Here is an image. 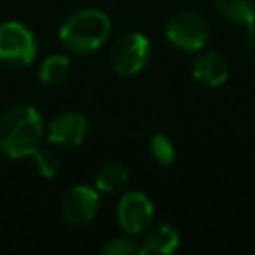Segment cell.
<instances>
[{"instance_id":"17","label":"cell","mask_w":255,"mask_h":255,"mask_svg":"<svg viewBox=\"0 0 255 255\" xmlns=\"http://www.w3.org/2000/svg\"><path fill=\"white\" fill-rule=\"evenodd\" d=\"M243 44L249 50H255V24L243 26Z\"/></svg>"},{"instance_id":"6","label":"cell","mask_w":255,"mask_h":255,"mask_svg":"<svg viewBox=\"0 0 255 255\" xmlns=\"http://www.w3.org/2000/svg\"><path fill=\"white\" fill-rule=\"evenodd\" d=\"M153 219V203L143 191H126L118 201V223L124 233L139 235Z\"/></svg>"},{"instance_id":"7","label":"cell","mask_w":255,"mask_h":255,"mask_svg":"<svg viewBox=\"0 0 255 255\" xmlns=\"http://www.w3.org/2000/svg\"><path fill=\"white\" fill-rule=\"evenodd\" d=\"M60 209L64 219L72 225L90 223L100 209V191L92 185H74L64 193Z\"/></svg>"},{"instance_id":"2","label":"cell","mask_w":255,"mask_h":255,"mask_svg":"<svg viewBox=\"0 0 255 255\" xmlns=\"http://www.w3.org/2000/svg\"><path fill=\"white\" fill-rule=\"evenodd\" d=\"M112 22L98 8H80L72 12L60 26V42L78 56L98 52L110 38Z\"/></svg>"},{"instance_id":"14","label":"cell","mask_w":255,"mask_h":255,"mask_svg":"<svg viewBox=\"0 0 255 255\" xmlns=\"http://www.w3.org/2000/svg\"><path fill=\"white\" fill-rule=\"evenodd\" d=\"M32 157H34V165H36L38 173H40L42 177H46V179L56 177V175L60 173V169H62V159H60L58 151H54V149H50V147L40 145V147L34 151Z\"/></svg>"},{"instance_id":"1","label":"cell","mask_w":255,"mask_h":255,"mask_svg":"<svg viewBox=\"0 0 255 255\" xmlns=\"http://www.w3.org/2000/svg\"><path fill=\"white\" fill-rule=\"evenodd\" d=\"M46 139L44 118L34 106H12L0 114V153L12 159L34 155Z\"/></svg>"},{"instance_id":"11","label":"cell","mask_w":255,"mask_h":255,"mask_svg":"<svg viewBox=\"0 0 255 255\" xmlns=\"http://www.w3.org/2000/svg\"><path fill=\"white\" fill-rule=\"evenodd\" d=\"M128 179H129V171L122 161H108L96 171L94 185L102 193H118L126 187Z\"/></svg>"},{"instance_id":"10","label":"cell","mask_w":255,"mask_h":255,"mask_svg":"<svg viewBox=\"0 0 255 255\" xmlns=\"http://www.w3.org/2000/svg\"><path fill=\"white\" fill-rule=\"evenodd\" d=\"M179 245V233L171 225H157L141 241V251L145 255H169Z\"/></svg>"},{"instance_id":"8","label":"cell","mask_w":255,"mask_h":255,"mask_svg":"<svg viewBox=\"0 0 255 255\" xmlns=\"http://www.w3.org/2000/svg\"><path fill=\"white\" fill-rule=\"evenodd\" d=\"M88 133V120L84 114L68 110L54 116L46 128V137L52 145L72 149L78 147Z\"/></svg>"},{"instance_id":"16","label":"cell","mask_w":255,"mask_h":255,"mask_svg":"<svg viewBox=\"0 0 255 255\" xmlns=\"http://www.w3.org/2000/svg\"><path fill=\"white\" fill-rule=\"evenodd\" d=\"M149 153L159 165H171L175 159L173 141L165 133H153L149 139Z\"/></svg>"},{"instance_id":"15","label":"cell","mask_w":255,"mask_h":255,"mask_svg":"<svg viewBox=\"0 0 255 255\" xmlns=\"http://www.w3.org/2000/svg\"><path fill=\"white\" fill-rule=\"evenodd\" d=\"M100 251H102V255H137L141 251V243L137 239H133V235L126 233V235L108 239Z\"/></svg>"},{"instance_id":"12","label":"cell","mask_w":255,"mask_h":255,"mask_svg":"<svg viewBox=\"0 0 255 255\" xmlns=\"http://www.w3.org/2000/svg\"><path fill=\"white\" fill-rule=\"evenodd\" d=\"M213 6L223 20L235 26L255 24V0H213Z\"/></svg>"},{"instance_id":"5","label":"cell","mask_w":255,"mask_h":255,"mask_svg":"<svg viewBox=\"0 0 255 255\" xmlns=\"http://www.w3.org/2000/svg\"><path fill=\"white\" fill-rule=\"evenodd\" d=\"M38 42L34 32L16 20L0 24V60L12 66H28L36 60Z\"/></svg>"},{"instance_id":"4","label":"cell","mask_w":255,"mask_h":255,"mask_svg":"<svg viewBox=\"0 0 255 255\" xmlns=\"http://www.w3.org/2000/svg\"><path fill=\"white\" fill-rule=\"evenodd\" d=\"M151 58V44L139 32L120 36L110 50L112 70L120 76H137Z\"/></svg>"},{"instance_id":"13","label":"cell","mask_w":255,"mask_h":255,"mask_svg":"<svg viewBox=\"0 0 255 255\" xmlns=\"http://www.w3.org/2000/svg\"><path fill=\"white\" fill-rule=\"evenodd\" d=\"M70 74V58L64 54H52L48 56L38 70V78L42 84L48 86H58L62 84Z\"/></svg>"},{"instance_id":"3","label":"cell","mask_w":255,"mask_h":255,"mask_svg":"<svg viewBox=\"0 0 255 255\" xmlns=\"http://www.w3.org/2000/svg\"><path fill=\"white\" fill-rule=\"evenodd\" d=\"M165 38L181 52H199L209 42V24L199 12L183 10L169 18Z\"/></svg>"},{"instance_id":"9","label":"cell","mask_w":255,"mask_h":255,"mask_svg":"<svg viewBox=\"0 0 255 255\" xmlns=\"http://www.w3.org/2000/svg\"><path fill=\"white\" fill-rule=\"evenodd\" d=\"M191 76L205 88H219L229 78L227 60L215 50H199V56L191 66Z\"/></svg>"}]
</instances>
